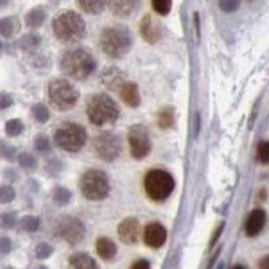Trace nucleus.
Returning <instances> with one entry per match:
<instances>
[{
  "mask_svg": "<svg viewBox=\"0 0 269 269\" xmlns=\"http://www.w3.org/2000/svg\"><path fill=\"white\" fill-rule=\"evenodd\" d=\"M95 250H97L99 257L103 258V260L110 262L117 255V244L111 239H108V237H99L97 243H95Z\"/></svg>",
  "mask_w": 269,
  "mask_h": 269,
  "instance_id": "a211bd4d",
  "label": "nucleus"
},
{
  "mask_svg": "<svg viewBox=\"0 0 269 269\" xmlns=\"http://www.w3.org/2000/svg\"><path fill=\"white\" fill-rule=\"evenodd\" d=\"M13 104V97L9 94H0V110H6V108H9Z\"/></svg>",
  "mask_w": 269,
  "mask_h": 269,
  "instance_id": "4c0bfd02",
  "label": "nucleus"
},
{
  "mask_svg": "<svg viewBox=\"0 0 269 269\" xmlns=\"http://www.w3.org/2000/svg\"><path fill=\"white\" fill-rule=\"evenodd\" d=\"M79 189L83 196L90 201H103L110 194V182L103 171L90 169L79 180Z\"/></svg>",
  "mask_w": 269,
  "mask_h": 269,
  "instance_id": "6e6552de",
  "label": "nucleus"
},
{
  "mask_svg": "<svg viewBox=\"0 0 269 269\" xmlns=\"http://www.w3.org/2000/svg\"><path fill=\"white\" fill-rule=\"evenodd\" d=\"M231 269H246L244 265H235V267H231Z\"/></svg>",
  "mask_w": 269,
  "mask_h": 269,
  "instance_id": "37998d69",
  "label": "nucleus"
},
{
  "mask_svg": "<svg viewBox=\"0 0 269 269\" xmlns=\"http://www.w3.org/2000/svg\"><path fill=\"white\" fill-rule=\"evenodd\" d=\"M118 239L124 244H137L140 239V223L135 217H126L117 228Z\"/></svg>",
  "mask_w": 269,
  "mask_h": 269,
  "instance_id": "f8f14e48",
  "label": "nucleus"
},
{
  "mask_svg": "<svg viewBox=\"0 0 269 269\" xmlns=\"http://www.w3.org/2000/svg\"><path fill=\"white\" fill-rule=\"evenodd\" d=\"M22 131H23V124L18 118H11V121L6 122V133H8L9 137H18Z\"/></svg>",
  "mask_w": 269,
  "mask_h": 269,
  "instance_id": "cd10ccee",
  "label": "nucleus"
},
{
  "mask_svg": "<svg viewBox=\"0 0 269 269\" xmlns=\"http://www.w3.org/2000/svg\"><path fill=\"white\" fill-rule=\"evenodd\" d=\"M57 233H59L67 243L76 244V243H79V241H83L84 226L79 219H76V217H63V219L57 223Z\"/></svg>",
  "mask_w": 269,
  "mask_h": 269,
  "instance_id": "9b49d317",
  "label": "nucleus"
},
{
  "mask_svg": "<svg viewBox=\"0 0 269 269\" xmlns=\"http://www.w3.org/2000/svg\"><path fill=\"white\" fill-rule=\"evenodd\" d=\"M15 155H16L15 147L4 144V142H0V156H4V158H8V160H13V158H15Z\"/></svg>",
  "mask_w": 269,
  "mask_h": 269,
  "instance_id": "f704fd0d",
  "label": "nucleus"
},
{
  "mask_svg": "<svg viewBox=\"0 0 269 269\" xmlns=\"http://www.w3.org/2000/svg\"><path fill=\"white\" fill-rule=\"evenodd\" d=\"M52 33L61 43H76L83 40L84 33H86V23L79 13L63 11L54 16Z\"/></svg>",
  "mask_w": 269,
  "mask_h": 269,
  "instance_id": "7ed1b4c3",
  "label": "nucleus"
},
{
  "mask_svg": "<svg viewBox=\"0 0 269 269\" xmlns=\"http://www.w3.org/2000/svg\"><path fill=\"white\" fill-rule=\"evenodd\" d=\"M174 187H176L174 178H172L167 171H162V169H155V171L147 172L144 178L145 194H147L153 201H156V203L165 201L167 197L172 194Z\"/></svg>",
  "mask_w": 269,
  "mask_h": 269,
  "instance_id": "423d86ee",
  "label": "nucleus"
},
{
  "mask_svg": "<svg viewBox=\"0 0 269 269\" xmlns=\"http://www.w3.org/2000/svg\"><path fill=\"white\" fill-rule=\"evenodd\" d=\"M158 126L162 129H169L174 126V111H172L171 106H165L160 110L158 113Z\"/></svg>",
  "mask_w": 269,
  "mask_h": 269,
  "instance_id": "4be33fe9",
  "label": "nucleus"
},
{
  "mask_svg": "<svg viewBox=\"0 0 269 269\" xmlns=\"http://www.w3.org/2000/svg\"><path fill=\"white\" fill-rule=\"evenodd\" d=\"M9 0H0V8H4V6H8Z\"/></svg>",
  "mask_w": 269,
  "mask_h": 269,
  "instance_id": "79ce46f5",
  "label": "nucleus"
},
{
  "mask_svg": "<svg viewBox=\"0 0 269 269\" xmlns=\"http://www.w3.org/2000/svg\"><path fill=\"white\" fill-rule=\"evenodd\" d=\"M258 269H269V257H262V260L258 262Z\"/></svg>",
  "mask_w": 269,
  "mask_h": 269,
  "instance_id": "a19ab883",
  "label": "nucleus"
},
{
  "mask_svg": "<svg viewBox=\"0 0 269 269\" xmlns=\"http://www.w3.org/2000/svg\"><path fill=\"white\" fill-rule=\"evenodd\" d=\"M95 153L101 160L104 162H115L121 155V138L113 133H103V135H97L94 140Z\"/></svg>",
  "mask_w": 269,
  "mask_h": 269,
  "instance_id": "9d476101",
  "label": "nucleus"
},
{
  "mask_svg": "<svg viewBox=\"0 0 269 269\" xmlns=\"http://www.w3.org/2000/svg\"><path fill=\"white\" fill-rule=\"evenodd\" d=\"M167 241V230L162 223H149L144 230V243L149 248H160Z\"/></svg>",
  "mask_w": 269,
  "mask_h": 269,
  "instance_id": "4468645a",
  "label": "nucleus"
},
{
  "mask_svg": "<svg viewBox=\"0 0 269 269\" xmlns=\"http://www.w3.org/2000/svg\"><path fill=\"white\" fill-rule=\"evenodd\" d=\"M18 162L23 169H35L36 167V158L33 155H29V153H22L20 158H18Z\"/></svg>",
  "mask_w": 269,
  "mask_h": 269,
  "instance_id": "7c9ffc66",
  "label": "nucleus"
},
{
  "mask_svg": "<svg viewBox=\"0 0 269 269\" xmlns=\"http://www.w3.org/2000/svg\"><path fill=\"white\" fill-rule=\"evenodd\" d=\"M70 269H99L97 262L86 253H76L69 260Z\"/></svg>",
  "mask_w": 269,
  "mask_h": 269,
  "instance_id": "6ab92c4d",
  "label": "nucleus"
},
{
  "mask_svg": "<svg viewBox=\"0 0 269 269\" xmlns=\"http://www.w3.org/2000/svg\"><path fill=\"white\" fill-rule=\"evenodd\" d=\"M54 140L63 151L77 153L84 147L88 140L86 129L77 122H63L54 133Z\"/></svg>",
  "mask_w": 269,
  "mask_h": 269,
  "instance_id": "39448f33",
  "label": "nucleus"
},
{
  "mask_svg": "<svg viewBox=\"0 0 269 269\" xmlns=\"http://www.w3.org/2000/svg\"><path fill=\"white\" fill-rule=\"evenodd\" d=\"M11 248H13V244H11V239H9V237H0V253L2 255L9 253Z\"/></svg>",
  "mask_w": 269,
  "mask_h": 269,
  "instance_id": "e433bc0d",
  "label": "nucleus"
},
{
  "mask_svg": "<svg viewBox=\"0 0 269 269\" xmlns=\"http://www.w3.org/2000/svg\"><path fill=\"white\" fill-rule=\"evenodd\" d=\"M52 197H54V203L59 206H65L70 203V197H72V194H70L69 189H65V187H56L52 192Z\"/></svg>",
  "mask_w": 269,
  "mask_h": 269,
  "instance_id": "5701e85b",
  "label": "nucleus"
},
{
  "mask_svg": "<svg viewBox=\"0 0 269 269\" xmlns=\"http://www.w3.org/2000/svg\"><path fill=\"white\" fill-rule=\"evenodd\" d=\"M18 226L22 228L23 231H36L40 228V219L33 216H25L18 221Z\"/></svg>",
  "mask_w": 269,
  "mask_h": 269,
  "instance_id": "393cba45",
  "label": "nucleus"
},
{
  "mask_svg": "<svg viewBox=\"0 0 269 269\" xmlns=\"http://www.w3.org/2000/svg\"><path fill=\"white\" fill-rule=\"evenodd\" d=\"M6 269H13V267H6Z\"/></svg>",
  "mask_w": 269,
  "mask_h": 269,
  "instance_id": "a18cd8bd",
  "label": "nucleus"
},
{
  "mask_svg": "<svg viewBox=\"0 0 269 269\" xmlns=\"http://www.w3.org/2000/svg\"><path fill=\"white\" fill-rule=\"evenodd\" d=\"M108 6H110V11L113 16L128 18L138 9L140 0H108Z\"/></svg>",
  "mask_w": 269,
  "mask_h": 269,
  "instance_id": "2eb2a0df",
  "label": "nucleus"
},
{
  "mask_svg": "<svg viewBox=\"0 0 269 269\" xmlns=\"http://www.w3.org/2000/svg\"><path fill=\"white\" fill-rule=\"evenodd\" d=\"M265 224V212L260 208L253 210L250 214V217L246 219V224H244V231H246L248 237H257L262 230H264Z\"/></svg>",
  "mask_w": 269,
  "mask_h": 269,
  "instance_id": "dca6fc26",
  "label": "nucleus"
},
{
  "mask_svg": "<svg viewBox=\"0 0 269 269\" xmlns=\"http://www.w3.org/2000/svg\"><path fill=\"white\" fill-rule=\"evenodd\" d=\"M129 269H151V265H149V262H147V260H144V258H140V260L133 262V264H131V267H129Z\"/></svg>",
  "mask_w": 269,
  "mask_h": 269,
  "instance_id": "58836bf2",
  "label": "nucleus"
},
{
  "mask_svg": "<svg viewBox=\"0 0 269 269\" xmlns=\"http://www.w3.org/2000/svg\"><path fill=\"white\" fill-rule=\"evenodd\" d=\"M95 59L86 49H69L61 54L59 67L72 79H86L94 74Z\"/></svg>",
  "mask_w": 269,
  "mask_h": 269,
  "instance_id": "f03ea898",
  "label": "nucleus"
},
{
  "mask_svg": "<svg viewBox=\"0 0 269 269\" xmlns=\"http://www.w3.org/2000/svg\"><path fill=\"white\" fill-rule=\"evenodd\" d=\"M223 228H224V223H221V224H219V228H217V230L214 231L212 239H210V246H214V244L217 243V237H219V235H221V231H223Z\"/></svg>",
  "mask_w": 269,
  "mask_h": 269,
  "instance_id": "ea45409f",
  "label": "nucleus"
},
{
  "mask_svg": "<svg viewBox=\"0 0 269 269\" xmlns=\"http://www.w3.org/2000/svg\"><path fill=\"white\" fill-rule=\"evenodd\" d=\"M49 101L57 110H70L79 101V90L69 79H52L49 83Z\"/></svg>",
  "mask_w": 269,
  "mask_h": 269,
  "instance_id": "0eeeda50",
  "label": "nucleus"
},
{
  "mask_svg": "<svg viewBox=\"0 0 269 269\" xmlns=\"http://www.w3.org/2000/svg\"><path fill=\"white\" fill-rule=\"evenodd\" d=\"M77 4L88 15H99V13L104 11L108 0H77Z\"/></svg>",
  "mask_w": 269,
  "mask_h": 269,
  "instance_id": "aec40b11",
  "label": "nucleus"
},
{
  "mask_svg": "<svg viewBox=\"0 0 269 269\" xmlns=\"http://www.w3.org/2000/svg\"><path fill=\"white\" fill-rule=\"evenodd\" d=\"M217 2H219L221 11H224V13L237 11V9H239V6H241V0H217Z\"/></svg>",
  "mask_w": 269,
  "mask_h": 269,
  "instance_id": "c85d7f7f",
  "label": "nucleus"
},
{
  "mask_svg": "<svg viewBox=\"0 0 269 269\" xmlns=\"http://www.w3.org/2000/svg\"><path fill=\"white\" fill-rule=\"evenodd\" d=\"M138 29H140L142 38H144L147 43H151V45H155V43L162 38V27H160V23L156 22L153 15L142 16L140 27H138Z\"/></svg>",
  "mask_w": 269,
  "mask_h": 269,
  "instance_id": "ddd939ff",
  "label": "nucleus"
},
{
  "mask_svg": "<svg viewBox=\"0 0 269 269\" xmlns=\"http://www.w3.org/2000/svg\"><path fill=\"white\" fill-rule=\"evenodd\" d=\"M117 103L106 94H95L86 101V117L94 126H108L113 124L118 118Z\"/></svg>",
  "mask_w": 269,
  "mask_h": 269,
  "instance_id": "20e7f679",
  "label": "nucleus"
},
{
  "mask_svg": "<svg viewBox=\"0 0 269 269\" xmlns=\"http://www.w3.org/2000/svg\"><path fill=\"white\" fill-rule=\"evenodd\" d=\"M16 223V214L15 212H8L4 214V216L0 217V224H2V228H13Z\"/></svg>",
  "mask_w": 269,
  "mask_h": 269,
  "instance_id": "72a5a7b5",
  "label": "nucleus"
},
{
  "mask_svg": "<svg viewBox=\"0 0 269 269\" xmlns=\"http://www.w3.org/2000/svg\"><path fill=\"white\" fill-rule=\"evenodd\" d=\"M15 33V20L6 16V18H0V36L9 38Z\"/></svg>",
  "mask_w": 269,
  "mask_h": 269,
  "instance_id": "a878e982",
  "label": "nucleus"
},
{
  "mask_svg": "<svg viewBox=\"0 0 269 269\" xmlns=\"http://www.w3.org/2000/svg\"><path fill=\"white\" fill-rule=\"evenodd\" d=\"M15 199V190L9 185L0 187V203H11Z\"/></svg>",
  "mask_w": 269,
  "mask_h": 269,
  "instance_id": "2f4dec72",
  "label": "nucleus"
},
{
  "mask_svg": "<svg viewBox=\"0 0 269 269\" xmlns=\"http://www.w3.org/2000/svg\"><path fill=\"white\" fill-rule=\"evenodd\" d=\"M43 22H45V11L42 8L31 9L25 15V25H29L31 29H36V27L43 25Z\"/></svg>",
  "mask_w": 269,
  "mask_h": 269,
  "instance_id": "412c9836",
  "label": "nucleus"
},
{
  "mask_svg": "<svg viewBox=\"0 0 269 269\" xmlns=\"http://www.w3.org/2000/svg\"><path fill=\"white\" fill-rule=\"evenodd\" d=\"M99 45L106 56L113 57V59H121L131 50L133 36L129 33L128 27L124 25H110L106 29L101 31L99 36Z\"/></svg>",
  "mask_w": 269,
  "mask_h": 269,
  "instance_id": "f257e3e1",
  "label": "nucleus"
},
{
  "mask_svg": "<svg viewBox=\"0 0 269 269\" xmlns=\"http://www.w3.org/2000/svg\"><path fill=\"white\" fill-rule=\"evenodd\" d=\"M151 8L158 16H167L172 9V0H151Z\"/></svg>",
  "mask_w": 269,
  "mask_h": 269,
  "instance_id": "b1692460",
  "label": "nucleus"
},
{
  "mask_svg": "<svg viewBox=\"0 0 269 269\" xmlns=\"http://www.w3.org/2000/svg\"><path fill=\"white\" fill-rule=\"evenodd\" d=\"M129 153L135 160H142L151 153V137L142 126H133L128 133Z\"/></svg>",
  "mask_w": 269,
  "mask_h": 269,
  "instance_id": "1a4fd4ad",
  "label": "nucleus"
},
{
  "mask_svg": "<svg viewBox=\"0 0 269 269\" xmlns=\"http://www.w3.org/2000/svg\"><path fill=\"white\" fill-rule=\"evenodd\" d=\"M257 158L260 163H267L269 160V144L265 140H262L257 147Z\"/></svg>",
  "mask_w": 269,
  "mask_h": 269,
  "instance_id": "c756f323",
  "label": "nucleus"
},
{
  "mask_svg": "<svg viewBox=\"0 0 269 269\" xmlns=\"http://www.w3.org/2000/svg\"><path fill=\"white\" fill-rule=\"evenodd\" d=\"M36 149H38V151H50L49 138L43 137V135H40V137L36 138Z\"/></svg>",
  "mask_w": 269,
  "mask_h": 269,
  "instance_id": "c9c22d12",
  "label": "nucleus"
},
{
  "mask_svg": "<svg viewBox=\"0 0 269 269\" xmlns=\"http://www.w3.org/2000/svg\"><path fill=\"white\" fill-rule=\"evenodd\" d=\"M36 269H47V267H43V265H40V267H36Z\"/></svg>",
  "mask_w": 269,
  "mask_h": 269,
  "instance_id": "c03bdc74",
  "label": "nucleus"
},
{
  "mask_svg": "<svg viewBox=\"0 0 269 269\" xmlns=\"http://www.w3.org/2000/svg\"><path fill=\"white\" fill-rule=\"evenodd\" d=\"M121 99L124 101L126 106L137 108L140 104V92L135 83H124L121 88Z\"/></svg>",
  "mask_w": 269,
  "mask_h": 269,
  "instance_id": "f3484780",
  "label": "nucleus"
},
{
  "mask_svg": "<svg viewBox=\"0 0 269 269\" xmlns=\"http://www.w3.org/2000/svg\"><path fill=\"white\" fill-rule=\"evenodd\" d=\"M52 251H54V248L50 246V244L42 243V244L36 246V257L38 258H49L50 255H52Z\"/></svg>",
  "mask_w": 269,
  "mask_h": 269,
  "instance_id": "473e14b6",
  "label": "nucleus"
},
{
  "mask_svg": "<svg viewBox=\"0 0 269 269\" xmlns=\"http://www.w3.org/2000/svg\"><path fill=\"white\" fill-rule=\"evenodd\" d=\"M33 115H35V118L40 122V124H45V122L50 118L49 108H47L45 104H35V106H33Z\"/></svg>",
  "mask_w": 269,
  "mask_h": 269,
  "instance_id": "bb28decb",
  "label": "nucleus"
}]
</instances>
